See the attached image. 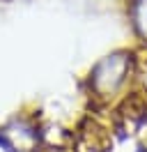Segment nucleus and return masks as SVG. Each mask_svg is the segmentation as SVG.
I'll list each match as a JSON object with an SVG mask.
<instances>
[{
    "label": "nucleus",
    "mask_w": 147,
    "mask_h": 152,
    "mask_svg": "<svg viewBox=\"0 0 147 152\" xmlns=\"http://www.w3.org/2000/svg\"><path fill=\"white\" fill-rule=\"evenodd\" d=\"M0 143L7 152H32L39 143V136L28 120H12L0 129Z\"/></svg>",
    "instance_id": "2"
},
{
    "label": "nucleus",
    "mask_w": 147,
    "mask_h": 152,
    "mask_svg": "<svg viewBox=\"0 0 147 152\" xmlns=\"http://www.w3.org/2000/svg\"><path fill=\"white\" fill-rule=\"evenodd\" d=\"M131 69V58L124 53H113L103 58L92 72V88L99 95H113L129 76Z\"/></svg>",
    "instance_id": "1"
},
{
    "label": "nucleus",
    "mask_w": 147,
    "mask_h": 152,
    "mask_svg": "<svg viewBox=\"0 0 147 152\" xmlns=\"http://www.w3.org/2000/svg\"><path fill=\"white\" fill-rule=\"evenodd\" d=\"M133 23L140 37L147 39V0H136L133 2Z\"/></svg>",
    "instance_id": "3"
}]
</instances>
